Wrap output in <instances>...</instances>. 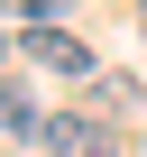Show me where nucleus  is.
<instances>
[{
  "label": "nucleus",
  "instance_id": "nucleus-1",
  "mask_svg": "<svg viewBox=\"0 0 147 157\" xmlns=\"http://www.w3.org/2000/svg\"><path fill=\"white\" fill-rule=\"evenodd\" d=\"M46 157H110V129L92 111H64V120H46Z\"/></svg>",
  "mask_w": 147,
  "mask_h": 157
},
{
  "label": "nucleus",
  "instance_id": "nucleus-2",
  "mask_svg": "<svg viewBox=\"0 0 147 157\" xmlns=\"http://www.w3.org/2000/svg\"><path fill=\"white\" fill-rule=\"evenodd\" d=\"M28 65H46V74H92V56L74 46L64 28H28Z\"/></svg>",
  "mask_w": 147,
  "mask_h": 157
},
{
  "label": "nucleus",
  "instance_id": "nucleus-3",
  "mask_svg": "<svg viewBox=\"0 0 147 157\" xmlns=\"http://www.w3.org/2000/svg\"><path fill=\"white\" fill-rule=\"evenodd\" d=\"M0 129L9 139H46V111L28 102V83H9V74H0Z\"/></svg>",
  "mask_w": 147,
  "mask_h": 157
},
{
  "label": "nucleus",
  "instance_id": "nucleus-4",
  "mask_svg": "<svg viewBox=\"0 0 147 157\" xmlns=\"http://www.w3.org/2000/svg\"><path fill=\"white\" fill-rule=\"evenodd\" d=\"M0 19H19V28H46V19H55V0H0Z\"/></svg>",
  "mask_w": 147,
  "mask_h": 157
}]
</instances>
